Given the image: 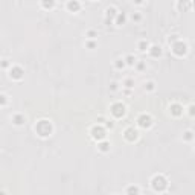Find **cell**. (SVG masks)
Segmentation results:
<instances>
[{
  "instance_id": "7a4b0ae2",
  "label": "cell",
  "mask_w": 195,
  "mask_h": 195,
  "mask_svg": "<svg viewBox=\"0 0 195 195\" xmlns=\"http://www.w3.org/2000/svg\"><path fill=\"white\" fill-rule=\"evenodd\" d=\"M149 184H151V188H153L154 192L162 194V192L168 191V179L163 174H156L151 179V181H149Z\"/></svg>"
},
{
  "instance_id": "52a82bcc",
  "label": "cell",
  "mask_w": 195,
  "mask_h": 195,
  "mask_svg": "<svg viewBox=\"0 0 195 195\" xmlns=\"http://www.w3.org/2000/svg\"><path fill=\"white\" fill-rule=\"evenodd\" d=\"M123 137H125L127 142H136L139 139V131L134 127H128L123 131Z\"/></svg>"
},
{
  "instance_id": "603a6c76",
  "label": "cell",
  "mask_w": 195,
  "mask_h": 195,
  "mask_svg": "<svg viewBox=\"0 0 195 195\" xmlns=\"http://www.w3.org/2000/svg\"><path fill=\"white\" fill-rule=\"evenodd\" d=\"M85 37H87L88 40H96V37H98V32H96L95 29H88V31L85 32Z\"/></svg>"
},
{
  "instance_id": "3957f363",
  "label": "cell",
  "mask_w": 195,
  "mask_h": 195,
  "mask_svg": "<svg viewBox=\"0 0 195 195\" xmlns=\"http://www.w3.org/2000/svg\"><path fill=\"white\" fill-rule=\"evenodd\" d=\"M90 136L96 142H101L107 137V128H105V125H102V123H96V125H93L90 128Z\"/></svg>"
},
{
  "instance_id": "5b68a950",
  "label": "cell",
  "mask_w": 195,
  "mask_h": 195,
  "mask_svg": "<svg viewBox=\"0 0 195 195\" xmlns=\"http://www.w3.org/2000/svg\"><path fill=\"white\" fill-rule=\"evenodd\" d=\"M172 47V54L175 57H184L186 54H188V44H186L183 40H177L171 44Z\"/></svg>"
},
{
  "instance_id": "e0dca14e",
  "label": "cell",
  "mask_w": 195,
  "mask_h": 195,
  "mask_svg": "<svg viewBox=\"0 0 195 195\" xmlns=\"http://www.w3.org/2000/svg\"><path fill=\"white\" fill-rule=\"evenodd\" d=\"M41 8L46 9V11L54 9L55 8V0H41Z\"/></svg>"
},
{
  "instance_id": "f1b7e54d",
  "label": "cell",
  "mask_w": 195,
  "mask_h": 195,
  "mask_svg": "<svg viewBox=\"0 0 195 195\" xmlns=\"http://www.w3.org/2000/svg\"><path fill=\"white\" fill-rule=\"evenodd\" d=\"M104 125H105V128H113L114 127V122L113 120H105Z\"/></svg>"
},
{
  "instance_id": "30bf717a",
  "label": "cell",
  "mask_w": 195,
  "mask_h": 195,
  "mask_svg": "<svg viewBox=\"0 0 195 195\" xmlns=\"http://www.w3.org/2000/svg\"><path fill=\"white\" fill-rule=\"evenodd\" d=\"M169 111H171V114L174 118H180L183 114V111H184V107L181 104H179V102H174V104L169 105Z\"/></svg>"
},
{
  "instance_id": "e575fe53",
  "label": "cell",
  "mask_w": 195,
  "mask_h": 195,
  "mask_svg": "<svg viewBox=\"0 0 195 195\" xmlns=\"http://www.w3.org/2000/svg\"><path fill=\"white\" fill-rule=\"evenodd\" d=\"M192 8H194V9H195V0H194V2H192Z\"/></svg>"
},
{
  "instance_id": "ba28073f",
  "label": "cell",
  "mask_w": 195,
  "mask_h": 195,
  "mask_svg": "<svg viewBox=\"0 0 195 195\" xmlns=\"http://www.w3.org/2000/svg\"><path fill=\"white\" fill-rule=\"evenodd\" d=\"M23 73H24V70L20 66H11L9 69V78L14 79V81H20L23 78Z\"/></svg>"
},
{
  "instance_id": "277c9868",
  "label": "cell",
  "mask_w": 195,
  "mask_h": 195,
  "mask_svg": "<svg viewBox=\"0 0 195 195\" xmlns=\"http://www.w3.org/2000/svg\"><path fill=\"white\" fill-rule=\"evenodd\" d=\"M110 113H111V116L114 119H120L125 116V113H127V107H125V104H122L120 101L118 102H113L110 105Z\"/></svg>"
},
{
  "instance_id": "7c38bea8",
  "label": "cell",
  "mask_w": 195,
  "mask_h": 195,
  "mask_svg": "<svg viewBox=\"0 0 195 195\" xmlns=\"http://www.w3.org/2000/svg\"><path fill=\"white\" fill-rule=\"evenodd\" d=\"M66 9L69 12H78L79 9H81V3H79V0H67Z\"/></svg>"
},
{
  "instance_id": "4fadbf2b",
  "label": "cell",
  "mask_w": 195,
  "mask_h": 195,
  "mask_svg": "<svg viewBox=\"0 0 195 195\" xmlns=\"http://www.w3.org/2000/svg\"><path fill=\"white\" fill-rule=\"evenodd\" d=\"M148 54L151 55L153 58H158V57L162 55V47H160V46H157V44H151V46H149Z\"/></svg>"
},
{
  "instance_id": "d6a6232c",
  "label": "cell",
  "mask_w": 195,
  "mask_h": 195,
  "mask_svg": "<svg viewBox=\"0 0 195 195\" xmlns=\"http://www.w3.org/2000/svg\"><path fill=\"white\" fill-rule=\"evenodd\" d=\"M133 2H134V5H143L145 0H133Z\"/></svg>"
},
{
  "instance_id": "ffe728a7",
  "label": "cell",
  "mask_w": 195,
  "mask_h": 195,
  "mask_svg": "<svg viewBox=\"0 0 195 195\" xmlns=\"http://www.w3.org/2000/svg\"><path fill=\"white\" fill-rule=\"evenodd\" d=\"M125 63H127V66H136V63H137V60H136V57L134 55H127L125 57Z\"/></svg>"
},
{
  "instance_id": "4316f807",
  "label": "cell",
  "mask_w": 195,
  "mask_h": 195,
  "mask_svg": "<svg viewBox=\"0 0 195 195\" xmlns=\"http://www.w3.org/2000/svg\"><path fill=\"white\" fill-rule=\"evenodd\" d=\"M131 19H133V22H140L142 20V15L139 12H133L131 14Z\"/></svg>"
},
{
  "instance_id": "5bb4252c",
  "label": "cell",
  "mask_w": 195,
  "mask_h": 195,
  "mask_svg": "<svg viewBox=\"0 0 195 195\" xmlns=\"http://www.w3.org/2000/svg\"><path fill=\"white\" fill-rule=\"evenodd\" d=\"M98 149H99L101 153H108L110 151V142L108 140H101V142H98Z\"/></svg>"
},
{
  "instance_id": "9a60e30c",
  "label": "cell",
  "mask_w": 195,
  "mask_h": 195,
  "mask_svg": "<svg viewBox=\"0 0 195 195\" xmlns=\"http://www.w3.org/2000/svg\"><path fill=\"white\" fill-rule=\"evenodd\" d=\"M149 46H151V44H149L146 40H140L137 43V49H139V52H142V54H143V52H148L149 50Z\"/></svg>"
},
{
  "instance_id": "44dd1931",
  "label": "cell",
  "mask_w": 195,
  "mask_h": 195,
  "mask_svg": "<svg viewBox=\"0 0 195 195\" xmlns=\"http://www.w3.org/2000/svg\"><path fill=\"white\" fill-rule=\"evenodd\" d=\"M85 47L87 49H90V50H93V49H96L98 47V41L96 40H85Z\"/></svg>"
},
{
  "instance_id": "1f68e13d",
  "label": "cell",
  "mask_w": 195,
  "mask_h": 195,
  "mask_svg": "<svg viewBox=\"0 0 195 195\" xmlns=\"http://www.w3.org/2000/svg\"><path fill=\"white\" fill-rule=\"evenodd\" d=\"M3 61V63H2V67L3 69H8V66H9V61H8V60H2Z\"/></svg>"
},
{
  "instance_id": "d590c367",
  "label": "cell",
  "mask_w": 195,
  "mask_h": 195,
  "mask_svg": "<svg viewBox=\"0 0 195 195\" xmlns=\"http://www.w3.org/2000/svg\"><path fill=\"white\" fill-rule=\"evenodd\" d=\"M194 153H195V148H194Z\"/></svg>"
},
{
  "instance_id": "9c48e42d",
  "label": "cell",
  "mask_w": 195,
  "mask_h": 195,
  "mask_svg": "<svg viewBox=\"0 0 195 195\" xmlns=\"http://www.w3.org/2000/svg\"><path fill=\"white\" fill-rule=\"evenodd\" d=\"M119 14V11L116 9L114 6H108L107 9H105V23L110 24L111 22H114V19H116V15Z\"/></svg>"
},
{
  "instance_id": "83f0119b",
  "label": "cell",
  "mask_w": 195,
  "mask_h": 195,
  "mask_svg": "<svg viewBox=\"0 0 195 195\" xmlns=\"http://www.w3.org/2000/svg\"><path fill=\"white\" fill-rule=\"evenodd\" d=\"M2 107H6V104H8V96L5 95V93H2Z\"/></svg>"
},
{
  "instance_id": "4dcf8cb0",
  "label": "cell",
  "mask_w": 195,
  "mask_h": 195,
  "mask_svg": "<svg viewBox=\"0 0 195 195\" xmlns=\"http://www.w3.org/2000/svg\"><path fill=\"white\" fill-rule=\"evenodd\" d=\"M110 88H111L113 92H116V90H118V82H111V84H110Z\"/></svg>"
},
{
  "instance_id": "484cf974",
  "label": "cell",
  "mask_w": 195,
  "mask_h": 195,
  "mask_svg": "<svg viewBox=\"0 0 195 195\" xmlns=\"http://www.w3.org/2000/svg\"><path fill=\"white\" fill-rule=\"evenodd\" d=\"M186 111H188V114L191 118H195V104H191L188 108H186Z\"/></svg>"
},
{
  "instance_id": "d4e9b609",
  "label": "cell",
  "mask_w": 195,
  "mask_h": 195,
  "mask_svg": "<svg viewBox=\"0 0 195 195\" xmlns=\"http://www.w3.org/2000/svg\"><path fill=\"white\" fill-rule=\"evenodd\" d=\"M122 85L125 87V88H133V87H134V79H133V78H127L125 81H123Z\"/></svg>"
},
{
  "instance_id": "cb8c5ba5",
  "label": "cell",
  "mask_w": 195,
  "mask_h": 195,
  "mask_svg": "<svg viewBox=\"0 0 195 195\" xmlns=\"http://www.w3.org/2000/svg\"><path fill=\"white\" fill-rule=\"evenodd\" d=\"M145 90L146 92H154L156 90V82L154 81H146L145 82Z\"/></svg>"
},
{
  "instance_id": "ac0fdd59",
  "label": "cell",
  "mask_w": 195,
  "mask_h": 195,
  "mask_svg": "<svg viewBox=\"0 0 195 195\" xmlns=\"http://www.w3.org/2000/svg\"><path fill=\"white\" fill-rule=\"evenodd\" d=\"M194 139H195V134H194L192 130H186V131L183 133V140H184V142H192Z\"/></svg>"
},
{
  "instance_id": "8fae6325",
  "label": "cell",
  "mask_w": 195,
  "mask_h": 195,
  "mask_svg": "<svg viewBox=\"0 0 195 195\" xmlns=\"http://www.w3.org/2000/svg\"><path fill=\"white\" fill-rule=\"evenodd\" d=\"M11 120H12V123L15 127H22V125L26 123V116L23 113H14L11 116Z\"/></svg>"
},
{
  "instance_id": "d6986e66",
  "label": "cell",
  "mask_w": 195,
  "mask_h": 195,
  "mask_svg": "<svg viewBox=\"0 0 195 195\" xmlns=\"http://www.w3.org/2000/svg\"><path fill=\"white\" fill-rule=\"evenodd\" d=\"M127 63H125V58H118V60H114V69H118V70H122V69H125Z\"/></svg>"
},
{
  "instance_id": "2e32d148",
  "label": "cell",
  "mask_w": 195,
  "mask_h": 195,
  "mask_svg": "<svg viewBox=\"0 0 195 195\" xmlns=\"http://www.w3.org/2000/svg\"><path fill=\"white\" fill-rule=\"evenodd\" d=\"M114 23H116L118 26L125 24V23H127V14H125V12H119V14L116 15V19H114Z\"/></svg>"
},
{
  "instance_id": "836d02e7",
  "label": "cell",
  "mask_w": 195,
  "mask_h": 195,
  "mask_svg": "<svg viewBox=\"0 0 195 195\" xmlns=\"http://www.w3.org/2000/svg\"><path fill=\"white\" fill-rule=\"evenodd\" d=\"M98 123H105V118H98Z\"/></svg>"
},
{
  "instance_id": "8992f818",
  "label": "cell",
  "mask_w": 195,
  "mask_h": 195,
  "mask_svg": "<svg viewBox=\"0 0 195 195\" xmlns=\"http://www.w3.org/2000/svg\"><path fill=\"white\" fill-rule=\"evenodd\" d=\"M136 122H137V127L143 128V130H148V128L153 127V118H151V114H149V113L139 114V118H137Z\"/></svg>"
},
{
  "instance_id": "f546056e",
  "label": "cell",
  "mask_w": 195,
  "mask_h": 195,
  "mask_svg": "<svg viewBox=\"0 0 195 195\" xmlns=\"http://www.w3.org/2000/svg\"><path fill=\"white\" fill-rule=\"evenodd\" d=\"M136 67H137V70H143V69L146 67V64H145V63H142V61H140V63H136Z\"/></svg>"
},
{
  "instance_id": "7402d4cb",
  "label": "cell",
  "mask_w": 195,
  "mask_h": 195,
  "mask_svg": "<svg viewBox=\"0 0 195 195\" xmlns=\"http://www.w3.org/2000/svg\"><path fill=\"white\" fill-rule=\"evenodd\" d=\"M125 194H140V188L139 186H128L125 189Z\"/></svg>"
},
{
  "instance_id": "6da1fadb",
  "label": "cell",
  "mask_w": 195,
  "mask_h": 195,
  "mask_svg": "<svg viewBox=\"0 0 195 195\" xmlns=\"http://www.w3.org/2000/svg\"><path fill=\"white\" fill-rule=\"evenodd\" d=\"M34 130H35V133H37L40 137L46 139V137H49L52 133H54V125H52V122L47 120V119H40L37 123H35Z\"/></svg>"
}]
</instances>
